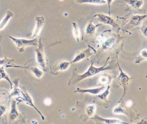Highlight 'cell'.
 <instances>
[{
	"label": "cell",
	"mask_w": 147,
	"mask_h": 124,
	"mask_svg": "<svg viewBox=\"0 0 147 124\" xmlns=\"http://www.w3.org/2000/svg\"><path fill=\"white\" fill-rule=\"evenodd\" d=\"M36 58L37 64L44 70L46 67V58L44 52V46L41 42V39L38 42V47L35 49Z\"/></svg>",
	"instance_id": "cell-3"
},
{
	"label": "cell",
	"mask_w": 147,
	"mask_h": 124,
	"mask_svg": "<svg viewBox=\"0 0 147 124\" xmlns=\"http://www.w3.org/2000/svg\"><path fill=\"white\" fill-rule=\"evenodd\" d=\"M13 16H14V14L10 10H7L6 12L5 16L0 21V31L6 27L9 21L12 17H13Z\"/></svg>",
	"instance_id": "cell-14"
},
{
	"label": "cell",
	"mask_w": 147,
	"mask_h": 124,
	"mask_svg": "<svg viewBox=\"0 0 147 124\" xmlns=\"http://www.w3.org/2000/svg\"><path fill=\"white\" fill-rule=\"evenodd\" d=\"M14 61V59H9L6 58H1L0 59V66L6 65V63H9L10 62Z\"/></svg>",
	"instance_id": "cell-28"
},
{
	"label": "cell",
	"mask_w": 147,
	"mask_h": 124,
	"mask_svg": "<svg viewBox=\"0 0 147 124\" xmlns=\"http://www.w3.org/2000/svg\"><path fill=\"white\" fill-rule=\"evenodd\" d=\"M147 60V49H142L140 52L139 55L136 57L134 63H139L141 62Z\"/></svg>",
	"instance_id": "cell-20"
},
{
	"label": "cell",
	"mask_w": 147,
	"mask_h": 124,
	"mask_svg": "<svg viewBox=\"0 0 147 124\" xmlns=\"http://www.w3.org/2000/svg\"><path fill=\"white\" fill-rule=\"evenodd\" d=\"M116 43V39L114 37L110 36L102 42L101 47L103 51H107L111 50L115 46Z\"/></svg>",
	"instance_id": "cell-11"
},
{
	"label": "cell",
	"mask_w": 147,
	"mask_h": 124,
	"mask_svg": "<svg viewBox=\"0 0 147 124\" xmlns=\"http://www.w3.org/2000/svg\"><path fill=\"white\" fill-rule=\"evenodd\" d=\"M72 28H73V30H72L73 35L75 37V39H76V40L78 42H79L80 39V36H81V32H80L79 27L76 22H72Z\"/></svg>",
	"instance_id": "cell-19"
},
{
	"label": "cell",
	"mask_w": 147,
	"mask_h": 124,
	"mask_svg": "<svg viewBox=\"0 0 147 124\" xmlns=\"http://www.w3.org/2000/svg\"><path fill=\"white\" fill-rule=\"evenodd\" d=\"M44 102L45 104H50L51 103V100H50V99H45Z\"/></svg>",
	"instance_id": "cell-32"
},
{
	"label": "cell",
	"mask_w": 147,
	"mask_h": 124,
	"mask_svg": "<svg viewBox=\"0 0 147 124\" xmlns=\"http://www.w3.org/2000/svg\"><path fill=\"white\" fill-rule=\"evenodd\" d=\"M106 3L108 6V10H109V14L110 15V6L112 2L114 1V0H106Z\"/></svg>",
	"instance_id": "cell-31"
},
{
	"label": "cell",
	"mask_w": 147,
	"mask_h": 124,
	"mask_svg": "<svg viewBox=\"0 0 147 124\" xmlns=\"http://www.w3.org/2000/svg\"><path fill=\"white\" fill-rule=\"evenodd\" d=\"M105 89V85H103L100 87L97 88H87L82 89L80 88H77L74 92H78L80 93H90L92 95H98L100 93Z\"/></svg>",
	"instance_id": "cell-8"
},
{
	"label": "cell",
	"mask_w": 147,
	"mask_h": 124,
	"mask_svg": "<svg viewBox=\"0 0 147 124\" xmlns=\"http://www.w3.org/2000/svg\"><path fill=\"white\" fill-rule=\"evenodd\" d=\"M96 110V106L95 104H91L86 106V113L89 117H92L94 116Z\"/></svg>",
	"instance_id": "cell-22"
},
{
	"label": "cell",
	"mask_w": 147,
	"mask_h": 124,
	"mask_svg": "<svg viewBox=\"0 0 147 124\" xmlns=\"http://www.w3.org/2000/svg\"><path fill=\"white\" fill-rule=\"evenodd\" d=\"M111 77L109 75L103 74L99 78V81L103 85H108L111 81Z\"/></svg>",
	"instance_id": "cell-27"
},
{
	"label": "cell",
	"mask_w": 147,
	"mask_h": 124,
	"mask_svg": "<svg viewBox=\"0 0 147 124\" xmlns=\"http://www.w3.org/2000/svg\"><path fill=\"white\" fill-rule=\"evenodd\" d=\"M71 62H68V61H63L60 62L57 66V70L58 71H65L67 70L69 65L71 64Z\"/></svg>",
	"instance_id": "cell-23"
},
{
	"label": "cell",
	"mask_w": 147,
	"mask_h": 124,
	"mask_svg": "<svg viewBox=\"0 0 147 124\" xmlns=\"http://www.w3.org/2000/svg\"><path fill=\"white\" fill-rule=\"evenodd\" d=\"M123 1H124L129 6L135 9L141 8L144 3V2L143 0H123Z\"/></svg>",
	"instance_id": "cell-16"
},
{
	"label": "cell",
	"mask_w": 147,
	"mask_h": 124,
	"mask_svg": "<svg viewBox=\"0 0 147 124\" xmlns=\"http://www.w3.org/2000/svg\"><path fill=\"white\" fill-rule=\"evenodd\" d=\"M6 106L0 104V118H1L2 116L3 115L4 113L6 112Z\"/></svg>",
	"instance_id": "cell-29"
},
{
	"label": "cell",
	"mask_w": 147,
	"mask_h": 124,
	"mask_svg": "<svg viewBox=\"0 0 147 124\" xmlns=\"http://www.w3.org/2000/svg\"><path fill=\"white\" fill-rule=\"evenodd\" d=\"M35 20H36V26L33 29V33H32L33 38L38 37V36L40 34L45 22V18L42 16H36L35 18Z\"/></svg>",
	"instance_id": "cell-7"
},
{
	"label": "cell",
	"mask_w": 147,
	"mask_h": 124,
	"mask_svg": "<svg viewBox=\"0 0 147 124\" xmlns=\"http://www.w3.org/2000/svg\"><path fill=\"white\" fill-rule=\"evenodd\" d=\"M110 85H108L107 87L106 88V89L104 91L100 93H99V95H97L99 99H100V100H104V101L106 100V99H107V97H108V96L110 93Z\"/></svg>",
	"instance_id": "cell-24"
},
{
	"label": "cell",
	"mask_w": 147,
	"mask_h": 124,
	"mask_svg": "<svg viewBox=\"0 0 147 124\" xmlns=\"http://www.w3.org/2000/svg\"><path fill=\"white\" fill-rule=\"evenodd\" d=\"M147 17V14H143V15H134L129 20V24L133 27H137L141 24L142 21Z\"/></svg>",
	"instance_id": "cell-13"
},
{
	"label": "cell",
	"mask_w": 147,
	"mask_h": 124,
	"mask_svg": "<svg viewBox=\"0 0 147 124\" xmlns=\"http://www.w3.org/2000/svg\"><path fill=\"white\" fill-rule=\"evenodd\" d=\"M60 1H63V0H60Z\"/></svg>",
	"instance_id": "cell-34"
},
{
	"label": "cell",
	"mask_w": 147,
	"mask_h": 124,
	"mask_svg": "<svg viewBox=\"0 0 147 124\" xmlns=\"http://www.w3.org/2000/svg\"><path fill=\"white\" fill-rule=\"evenodd\" d=\"M2 79H4L6 81H7L9 84H10V89H12L13 87V82H11V81L10 80L9 76L7 74V73H6L4 67L3 66L0 67V80Z\"/></svg>",
	"instance_id": "cell-18"
},
{
	"label": "cell",
	"mask_w": 147,
	"mask_h": 124,
	"mask_svg": "<svg viewBox=\"0 0 147 124\" xmlns=\"http://www.w3.org/2000/svg\"><path fill=\"white\" fill-rule=\"evenodd\" d=\"M106 63H105V64L102 66L96 67V66H94V62H92L91 63V65L88 67L87 70L84 73H83L82 74L78 75L77 76L75 80L74 84L79 82L82 81L83 80H84V79H86L87 78L94 76H95V75H96V74H97L102 72L106 71V70H110L113 68L111 66H106Z\"/></svg>",
	"instance_id": "cell-1"
},
{
	"label": "cell",
	"mask_w": 147,
	"mask_h": 124,
	"mask_svg": "<svg viewBox=\"0 0 147 124\" xmlns=\"http://www.w3.org/2000/svg\"><path fill=\"white\" fill-rule=\"evenodd\" d=\"M101 24H98V25H95L92 22H90L88 23L85 29V31H86V33L89 35H93L95 32V31L96 29V28L100 25Z\"/></svg>",
	"instance_id": "cell-21"
},
{
	"label": "cell",
	"mask_w": 147,
	"mask_h": 124,
	"mask_svg": "<svg viewBox=\"0 0 147 124\" xmlns=\"http://www.w3.org/2000/svg\"><path fill=\"white\" fill-rule=\"evenodd\" d=\"M30 70L34 76L37 78H40L44 74L43 71L37 67H30Z\"/></svg>",
	"instance_id": "cell-26"
},
{
	"label": "cell",
	"mask_w": 147,
	"mask_h": 124,
	"mask_svg": "<svg viewBox=\"0 0 147 124\" xmlns=\"http://www.w3.org/2000/svg\"><path fill=\"white\" fill-rule=\"evenodd\" d=\"M9 37L15 44L17 50L20 52H24L26 47L38 46L37 37L35 38H33L32 39L17 38V37H13L11 36H9Z\"/></svg>",
	"instance_id": "cell-2"
},
{
	"label": "cell",
	"mask_w": 147,
	"mask_h": 124,
	"mask_svg": "<svg viewBox=\"0 0 147 124\" xmlns=\"http://www.w3.org/2000/svg\"><path fill=\"white\" fill-rule=\"evenodd\" d=\"M76 2L80 4H92V5H103L106 3V0H76Z\"/></svg>",
	"instance_id": "cell-17"
},
{
	"label": "cell",
	"mask_w": 147,
	"mask_h": 124,
	"mask_svg": "<svg viewBox=\"0 0 147 124\" xmlns=\"http://www.w3.org/2000/svg\"><path fill=\"white\" fill-rule=\"evenodd\" d=\"M14 83V87L12 88V92L10 94L9 96L10 97H13V96H21V92L22 90L18 88V79H16L13 81Z\"/></svg>",
	"instance_id": "cell-15"
},
{
	"label": "cell",
	"mask_w": 147,
	"mask_h": 124,
	"mask_svg": "<svg viewBox=\"0 0 147 124\" xmlns=\"http://www.w3.org/2000/svg\"><path fill=\"white\" fill-rule=\"evenodd\" d=\"M22 94L21 96H17L16 99V100L17 101H18V102H21V103H24L26 104L29 105L30 106L32 107L33 108H34V110L38 113V114L40 115L41 118H42V120H44V115L42 114V113L37 108V107L34 105L33 100H32V98L31 97V96L29 95V94L25 91H24L22 90L21 92Z\"/></svg>",
	"instance_id": "cell-4"
},
{
	"label": "cell",
	"mask_w": 147,
	"mask_h": 124,
	"mask_svg": "<svg viewBox=\"0 0 147 124\" xmlns=\"http://www.w3.org/2000/svg\"><path fill=\"white\" fill-rule=\"evenodd\" d=\"M119 69L120 70V73L119 76L118 77V80H119V82L120 83V84L122 85L123 89V95L122 97L121 98V99L119 100H121L122 99V98L124 97V96L125 95V93H126L127 89V87L129 85V81L131 79L130 77H129V76L125 73L119 67Z\"/></svg>",
	"instance_id": "cell-5"
},
{
	"label": "cell",
	"mask_w": 147,
	"mask_h": 124,
	"mask_svg": "<svg viewBox=\"0 0 147 124\" xmlns=\"http://www.w3.org/2000/svg\"><path fill=\"white\" fill-rule=\"evenodd\" d=\"M131 103H132V102H131V100L127 101V103H126V106L128 107H130L131 106Z\"/></svg>",
	"instance_id": "cell-33"
},
{
	"label": "cell",
	"mask_w": 147,
	"mask_h": 124,
	"mask_svg": "<svg viewBox=\"0 0 147 124\" xmlns=\"http://www.w3.org/2000/svg\"><path fill=\"white\" fill-rule=\"evenodd\" d=\"M94 119L96 122L103 123L105 124H127L128 123L123 122L122 121L116 119H109V118H102L99 115H95L93 117Z\"/></svg>",
	"instance_id": "cell-10"
},
{
	"label": "cell",
	"mask_w": 147,
	"mask_h": 124,
	"mask_svg": "<svg viewBox=\"0 0 147 124\" xmlns=\"http://www.w3.org/2000/svg\"><path fill=\"white\" fill-rule=\"evenodd\" d=\"M19 113L17 108V100L13 99L11 103L10 111L9 113V119L11 122H14L18 117Z\"/></svg>",
	"instance_id": "cell-12"
},
{
	"label": "cell",
	"mask_w": 147,
	"mask_h": 124,
	"mask_svg": "<svg viewBox=\"0 0 147 124\" xmlns=\"http://www.w3.org/2000/svg\"><path fill=\"white\" fill-rule=\"evenodd\" d=\"M141 32L142 35L145 37L146 38H147V25L142 27L141 28Z\"/></svg>",
	"instance_id": "cell-30"
},
{
	"label": "cell",
	"mask_w": 147,
	"mask_h": 124,
	"mask_svg": "<svg viewBox=\"0 0 147 124\" xmlns=\"http://www.w3.org/2000/svg\"><path fill=\"white\" fill-rule=\"evenodd\" d=\"M94 49L92 48L88 47L87 49L82 51L81 52L78 53L75 57L74 58V59L71 61V63H76L79 61H82L83 59H85L86 58L89 57L90 55H92L94 52Z\"/></svg>",
	"instance_id": "cell-9"
},
{
	"label": "cell",
	"mask_w": 147,
	"mask_h": 124,
	"mask_svg": "<svg viewBox=\"0 0 147 124\" xmlns=\"http://www.w3.org/2000/svg\"><path fill=\"white\" fill-rule=\"evenodd\" d=\"M94 17L97 18L98 21L102 24L111 25L113 27H117L118 25L115 22L114 20L110 16V15H107L103 13L95 14Z\"/></svg>",
	"instance_id": "cell-6"
},
{
	"label": "cell",
	"mask_w": 147,
	"mask_h": 124,
	"mask_svg": "<svg viewBox=\"0 0 147 124\" xmlns=\"http://www.w3.org/2000/svg\"><path fill=\"white\" fill-rule=\"evenodd\" d=\"M113 112L114 114H126V108L122 104L116 106L113 109Z\"/></svg>",
	"instance_id": "cell-25"
}]
</instances>
